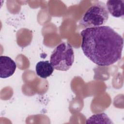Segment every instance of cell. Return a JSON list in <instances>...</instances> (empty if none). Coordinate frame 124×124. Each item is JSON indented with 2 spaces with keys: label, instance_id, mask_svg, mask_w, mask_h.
<instances>
[{
  "label": "cell",
  "instance_id": "cell-1",
  "mask_svg": "<svg viewBox=\"0 0 124 124\" xmlns=\"http://www.w3.org/2000/svg\"><path fill=\"white\" fill-rule=\"evenodd\" d=\"M80 35L83 52L95 64L108 66L121 58L123 38L109 26L86 28L80 32Z\"/></svg>",
  "mask_w": 124,
  "mask_h": 124
},
{
  "label": "cell",
  "instance_id": "cell-2",
  "mask_svg": "<svg viewBox=\"0 0 124 124\" xmlns=\"http://www.w3.org/2000/svg\"><path fill=\"white\" fill-rule=\"evenodd\" d=\"M74 61V53L71 45L62 42L53 50L50 58V62L57 70L66 71L72 66Z\"/></svg>",
  "mask_w": 124,
  "mask_h": 124
},
{
  "label": "cell",
  "instance_id": "cell-3",
  "mask_svg": "<svg viewBox=\"0 0 124 124\" xmlns=\"http://www.w3.org/2000/svg\"><path fill=\"white\" fill-rule=\"evenodd\" d=\"M109 13L106 4L102 1H97L84 14L79 24L84 28L101 26L107 22Z\"/></svg>",
  "mask_w": 124,
  "mask_h": 124
},
{
  "label": "cell",
  "instance_id": "cell-4",
  "mask_svg": "<svg viewBox=\"0 0 124 124\" xmlns=\"http://www.w3.org/2000/svg\"><path fill=\"white\" fill-rule=\"evenodd\" d=\"M16 62L10 57L6 56H0V77L6 78L12 76L16 69Z\"/></svg>",
  "mask_w": 124,
  "mask_h": 124
},
{
  "label": "cell",
  "instance_id": "cell-5",
  "mask_svg": "<svg viewBox=\"0 0 124 124\" xmlns=\"http://www.w3.org/2000/svg\"><path fill=\"white\" fill-rule=\"evenodd\" d=\"M106 7L112 16L115 17H122L124 15V0H108Z\"/></svg>",
  "mask_w": 124,
  "mask_h": 124
},
{
  "label": "cell",
  "instance_id": "cell-6",
  "mask_svg": "<svg viewBox=\"0 0 124 124\" xmlns=\"http://www.w3.org/2000/svg\"><path fill=\"white\" fill-rule=\"evenodd\" d=\"M54 68L48 61H40L36 65L35 70L37 76L42 78H46L53 72Z\"/></svg>",
  "mask_w": 124,
  "mask_h": 124
},
{
  "label": "cell",
  "instance_id": "cell-7",
  "mask_svg": "<svg viewBox=\"0 0 124 124\" xmlns=\"http://www.w3.org/2000/svg\"><path fill=\"white\" fill-rule=\"evenodd\" d=\"M99 121H100L99 123H103H103H112L108 115L105 113H98L92 115L87 120L86 123H99Z\"/></svg>",
  "mask_w": 124,
  "mask_h": 124
}]
</instances>
